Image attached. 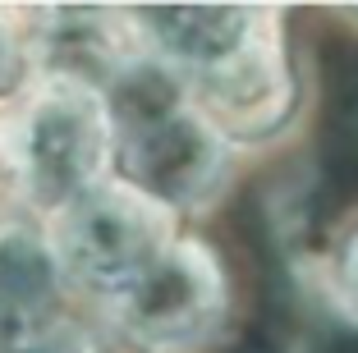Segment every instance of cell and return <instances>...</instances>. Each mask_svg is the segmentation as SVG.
<instances>
[{"label": "cell", "instance_id": "cell-1", "mask_svg": "<svg viewBox=\"0 0 358 353\" xmlns=\"http://www.w3.org/2000/svg\"><path fill=\"white\" fill-rule=\"evenodd\" d=\"M106 156L110 115L92 87L46 78L0 106V175L32 207L64 211L92 193Z\"/></svg>", "mask_w": 358, "mask_h": 353}, {"label": "cell", "instance_id": "cell-2", "mask_svg": "<svg viewBox=\"0 0 358 353\" xmlns=\"http://www.w3.org/2000/svg\"><path fill=\"white\" fill-rule=\"evenodd\" d=\"M106 115H110V134H120V152H124L134 188L157 207L202 202L221 184V138L211 120H202L179 96L166 69H148L134 60L110 83Z\"/></svg>", "mask_w": 358, "mask_h": 353}, {"label": "cell", "instance_id": "cell-3", "mask_svg": "<svg viewBox=\"0 0 358 353\" xmlns=\"http://www.w3.org/2000/svg\"><path fill=\"white\" fill-rule=\"evenodd\" d=\"M170 248L166 207L138 188H92L60 211L55 225V266L96 294L124 289L157 252Z\"/></svg>", "mask_w": 358, "mask_h": 353}, {"label": "cell", "instance_id": "cell-4", "mask_svg": "<svg viewBox=\"0 0 358 353\" xmlns=\"http://www.w3.org/2000/svg\"><path fill=\"white\" fill-rule=\"evenodd\" d=\"M120 331L143 344H189L221 317V275L193 243H170L106 298Z\"/></svg>", "mask_w": 358, "mask_h": 353}, {"label": "cell", "instance_id": "cell-5", "mask_svg": "<svg viewBox=\"0 0 358 353\" xmlns=\"http://www.w3.org/2000/svg\"><path fill=\"white\" fill-rule=\"evenodd\" d=\"M129 23L134 37L152 42L175 69L207 78L253 42L266 19L257 10H234V5H170V10H143Z\"/></svg>", "mask_w": 358, "mask_h": 353}, {"label": "cell", "instance_id": "cell-6", "mask_svg": "<svg viewBox=\"0 0 358 353\" xmlns=\"http://www.w3.org/2000/svg\"><path fill=\"white\" fill-rule=\"evenodd\" d=\"M60 289L51 243L32 225L0 216V335L46 326V308Z\"/></svg>", "mask_w": 358, "mask_h": 353}, {"label": "cell", "instance_id": "cell-7", "mask_svg": "<svg viewBox=\"0 0 358 353\" xmlns=\"http://www.w3.org/2000/svg\"><path fill=\"white\" fill-rule=\"evenodd\" d=\"M0 353H83V344L55 326H28V331L0 335Z\"/></svg>", "mask_w": 358, "mask_h": 353}, {"label": "cell", "instance_id": "cell-8", "mask_svg": "<svg viewBox=\"0 0 358 353\" xmlns=\"http://www.w3.org/2000/svg\"><path fill=\"white\" fill-rule=\"evenodd\" d=\"M313 353H358V331L354 326H327L313 340Z\"/></svg>", "mask_w": 358, "mask_h": 353}, {"label": "cell", "instance_id": "cell-9", "mask_svg": "<svg viewBox=\"0 0 358 353\" xmlns=\"http://www.w3.org/2000/svg\"><path fill=\"white\" fill-rule=\"evenodd\" d=\"M10 69H14V32H10V23L0 19V83L10 78Z\"/></svg>", "mask_w": 358, "mask_h": 353}, {"label": "cell", "instance_id": "cell-10", "mask_svg": "<svg viewBox=\"0 0 358 353\" xmlns=\"http://www.w3.org/2000/svg\"><path fill=\"white\" fill-rule=\"evenodd\" d=\"M243 353H262V349H243Z\"/></svg>", "mask_w": 358, "mask_h": 353}]
</instances>
